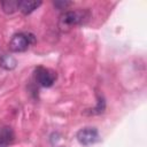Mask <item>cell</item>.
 Masks as SVG:
<instances>
[{
  "mask_svg": "<svg viewBox=\"0 0 147 147\" xmlns=\"http://www.w3.org/2000/svg\"><path fill=\"white\" fill-rule=\"evenodd\" d=\"M14 139V133L9 127L0 129V147H7Z\"/></svg>",
  "mask_w": 147,
  "mask_h": 147,
  "instance_id": "cell-6",
  "label": "cell"
},
{
  "mask_svg": "<svg viewBox=\"0 0 147 147\" xmlns=\"http://www.w3.org/2000/svg\"><path fill=\"white\" fill-rule=\"evenodd\" d=\"M70 5H71V2H69V1H55L54 2V6L57 7L59 9H65Z\"/></svg>",
  "mask_w": 147,
  "mask_h": 147,
  "instance_id": "cell-9",
  "label": "cell"
},
{
  "mask_svg": "<svg viewBox=\"0 0 147 147\" xmlns=\"http://www.w3.org/2000/svg\"><path fill=\"white\" fill-rule=\"evenodd\" d=\"M85 18V14L84 11H79V10H70V11H65L61 15L60 17V24L62 28H71L78 24H82L83 21Z\"/></svg>",
  "mask_w": 147,
  "mask_h": 147,
  "instance_id": "cell-2",
  "label": "cell"
},
{
  "mask_svg": "<svg viewBox=\"0 0 147 147\" xmlns=\"http://www.w3.org/2000/svg\"><path fill=\"white\" fill-rule=\"evenodd\" d=\"M41 5V1H32V0H21L18 1V10L23 14L28 15L37 9Z\"/></svg>",
  "mask_w": 147,
  "mask_h": 147,
  "instance_id": "cell-5",
  "label": "cell"
},
{
  "mask_svg": "<svg viewBox=\"0 0 147 147\" xmlns=\"http://www.w3.org/2000/svg\"><path fill=\"white\" fill-rule=\"evenodd\" d=\"M2 9L5 13L7 14H13L14 11L18 10V1L16 0H7V1H2L1 2Z\"/></svg>",
  "mask_w": 147,
  "mask_h": 147,
  "instance_id": "cell-7",
  "label": "cell"
},
{
  "mask_svg": "<svg viewBox=\"0 0 147 147\" xmlns=\"http://www.w3.org/2000/svg\"><path fill=\"white\" fill-rule=\"evenodd\" d=\"M34 76H36V80L39 83V85H41L44 87L52 86L56 79V74L53 70L45 68V67H38L36 69Z\"/></svg>",
  "mask_w": 147,
  "mask_h": 147,
  "instance_id": "cell-3",
  "label": "cell"
},
{
  "mask_svg": "<svg viewBox=\"0 0 147 147\" xmlns=\"http://www.w3.org/2000/svg\"><path fill=\"white\" fill-rule=\"evenodd\" d=\"M34 41L33 36H30L29 33H16L11 37L9 41V48L11 52H24L29 48V46Z\"/></svg>",
  "mask_w": 147,
  "mask_h": 147,
  "instance_id": "cell-1",
  "label": "cell"
},
{
  "mask_svg": "<svg viewBox=\"0 0 147 147\" xmlns=\"http://www.w3.org/2000/svg\"><path fill=\"white\" fill-rule=\"evenodd\" d=\"M0 63H1V67H3L5 69H13L15 65H16V61L13 56L10 55H2L1 56V60H0Z\"/></svg>",
  "mask_w": 147,
  "mask_h": 147,
  "instance_id": "cell-8",
  "label": "cell"
},
{
  "mask_svg": "<svg viewBox=\"0 0 147 147\" xmlns=\"http://www.w3.org/2000/svg\"><path fill=\"white\" fill-rule=\"evenodd\" d=\"M98 139H99V134L96 129L94 127H84L77 132V140L82 145H85V146L92 145L96 142Z\"/></svg>",
  "mask_w": 147,
  "mask_h": 147,
  "instance_id": "cell-4",
  "label": "cell"
}]
</instances>
